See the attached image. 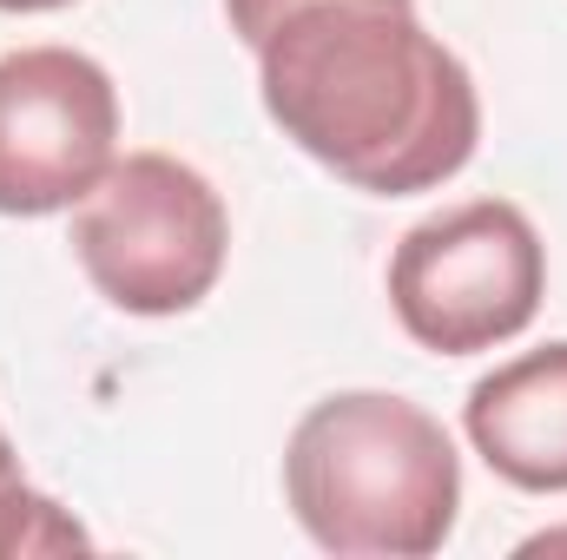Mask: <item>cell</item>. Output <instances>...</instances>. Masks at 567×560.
I'll list each match as a JSON object with an SVG mask.
<instances>
[{"label":"cell","mask_w":567,"mask_h":560,"mask_svg":"<svg viewBox=\"0 0 567 560\" xmlns=\"http://www.w3.org/2000/svg\"><path fill=\"white\" fill-rule=\"evenodd\" d=\"M567 548V528H548V535H528L522 541V554H561Z\"/></svg>","instance_id":"obj_8"},{"label":"cell","mask_w":567,"mask_h":560,"mask_svg":"<svg viewBox=\"0 0 567 560\" xmlns=\"http://www.w3.org/2000/svg\"><path fill=\"white\" fill-rule=\"evenodd\" d=\"M462 428L508 488L567 495V343H542L515 363H495L468 390Z\"/></svg>","instance_id":"obj_6"},{"label":"cell","mask_w":567,"mask_h":560,"mask_svg":"<svg viewBox=\"0 0 567 560\" xmlns=\"http://www.w3.org/2000/svg\"><path fill=\"white\" fill-rule=\"evenodd\" d=\"M284 495L323 554L429 560L455 535L462 455L423 403L343 390L290 428Z\"/></svg>","instance_id":"obj_2"},{"label":"cell","mask_w":567,"mask_h":560,"mask_svg":"<svg viewBox=\"0 0 567 560\" xmlns=\"http://www.w3.org/2000/svg\"><path fill=\"white\" fill-rule=\"evenodd\" d=\"M120 165L113 73L80 46L0 53V211H73Z\"/></svg>","instance_id":"obj_5"},{"label":"cell","mask_w":567,"mask_h":560,"mask_svg":"<svg viewBox=\"0 0 567 560\" xmlns=\"http://www.w3.org/2000/svg\"><path fill=\"white\" fill-rule=\"evenodd\" d=\"M53 7H73V0H0V13H53Z\"/></svg>","instance_id":"obj_9"},{"label":"cell","mask_w":567,"mask_h":560,"mask_svg":"<svg viewBox=\"0 0 567 560\" xmlns=\"http://www.w3.org/2000/svg\"><path fill=\"white\" fill-rule=\"evenodd\" d=\"M548 297V245L508 198H468L403 231L390 258V310L435 356H475L535 323Z\"/></svg>","instance_id":"obj_4"},{"label":"cell","mask_w":567,"mask_h":560,"mask_svg":"<svg viewBox=\"0 0 567 560\" xmlns=\"http://www.w3.org/2000/svg\"><path fill=\"white\" fill-rule=\"evenodd\" d=\"M73 548H93V535L60 508L47 501L27 475H20V455L0 428V560L13 554H73Z\"/></svg>","instance_id":"obj_7"},{"label":"cell","mask_w":567,"mask_h":560,"mask_svg":"<svg viewBox=\"0 0 567 560\" xmlns=\"http://www.w3.org/2000/svg\"><path fill=\"white\" fill-rule=\"evenodd\" d=\"M225 13L258 53L278 133L343 185L410 198L475 158V80L416 0H225Z\"/></svg>","instance_id":"obj_1"},{"label":"cell","mask_w":567,"mask_h":560,"mask_svg":"<svg viewBox=\"0 0 567 560\" xmlns=\"http://www.w3.org/2000/svg\"><path fill=\"white\" fill-rule=\"evenodd\" d=\"M231 218L212 178L172 152H126L73 218V258L126 317H178L225 278Z\"/></svg>","instance_id":"obj_3"}]
</instances>
